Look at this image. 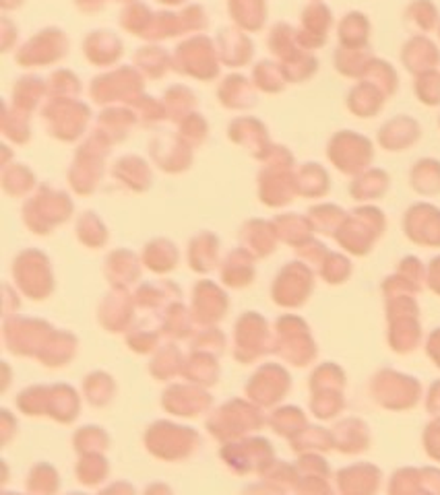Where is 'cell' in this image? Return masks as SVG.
Here are the masks:
<instances>
[]
</instances>
